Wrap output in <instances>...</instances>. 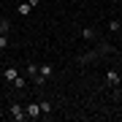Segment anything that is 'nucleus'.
<instances>
[{
	"instance_id": "7",
	"label": "nucleus",
	"mask_w": 122,
	"mask_h": 122,
	"mask_svg": "<svg viewBox=\"0 0 122 122\" xmlns=\"http://www.w3.org/2000/svg\"><path fill=\"white\" fill-rule=\"evenodd\" d=\"M81 38H84V41H95V38H98V33L92 30V27H81Z\"/></svg>"
},
{
	"instance_id": "16",
	"label": "nucleus",
	"mask_w": 122,
	"mask_h": 122,
	"mask_svg": "<svg viewBox=\"0 0 122 122\" xmlns=\"http://www.w3.org/2000/svg\"><path fill=\"white\" fill-rule=\"evenodd\" d=\"M119 92H122V90H119Z\"/></svg>"
},
{
	"instance_id": "12",
	"label": "nucleus",
	"mask_w": 122,
	"mask_h": 122,
	"mask_svg": "<svg viewBox=\"0 0 122 122\" xmlns=\"http://www.w3.org/2000/svg\"><path fill=\"white\" fill-rule=\"evenodd\" d=\"M41 111H44V117L52 114V103H49V100H41Z\"/></svg>"
},
{
	"instance_id": "4",
	"label": "nucleus",
	"mask_w": 122,
	"mask_h": 122,
	"mask_svg": "<svg viewBox=\"0 0 122 122\" xmlns=\"http://www.w3.org/2000/svg\"><path fill=\"white\" fill-rule=\"evenodd\" d=\"M119 84H122L119 73L117 71H109V73H106V87H119Z\"/></svg>"
},
{
	"instance_id": "11",
	"label": "nucleus",
	"mask_w": 122,
	"mask_h": 122,
	"mask_svg": "<svg viewBox=\"0 0 122 122\" xmlns=\"http://www.w3.org/2000/svg\"><path fill=\"white\" fill-rule=\"evenodd\" d=\"M8 27H11L8 19H0V35H8Z\"/></svg>"
},
{
	"instance_id": "2",
	"label": "nucleus",
	"mask_w": 122,
	"mask_h": 122,
	"mask_svg": "<svg viewBox=\"0 0 122 122\" xmlns=\"http://www.w3.org/2000/svg\"><path fill=\"white\" fill-rule=\"evenodd\" d=\"M8 114H11V119H16V122H22V119H27V111H25V106H22V103H11V109H8Z\"/></svg>"
},
{
	"instance_id": "10",
	"label": "nucleus",
	"mask_w": 122,
	"mask_h": 122,
	"mask_svg": "<svg viewBox=\"0 0 122 122\" xmlns=\"http://www.w3.org/2000/svg\"><path fill=\"white\" fill-rule=\"evenodd\" d=\"M25 71H27V79H35V76H38V65H35V62H30Z\"/></svg>"
},
{
	"instance_id": "1",
	"label": "nucleus",
	"mask_w": 122,
	"mask_h": 122,
	"mask_svg": "<svg viewBox=\"0 0 122 122\" xmlns=\"http://www.w3.org/2000/svg\"><path fill=\"white\" fill-rule=\"evenodd\" d=\"M103 54H111V44L109 41H100V46L98 49H92V52H87V54H79V65H84V62H92V60H98V57H103Z\"/></svg>"
},
{
	"instance_id": "15",
	"label": "nucleus",
	"mask_w": 122,
	"mask_h": 122,
	"mask_svg": "<svg viewBox=\"0 0 122 122\" xmlns=\"http://www.w3.org/2000/svg\"><path fill=\"white\" fill-rule=\"evenodd\" d=\"M27 3H30V5H33V8H35V5H38V3H41V0H27Z\"/></svg>"
},
{
	"instance_id": "8",
	"label": "nucleus",
	"mask_w": 122,
	"mask_h": 122,
	"mask_svg": "<svg viewBox=\"0 0 122 122\" xmlns=\"http://www.w3.org/2000/svg\"><path fill=\"white\" fill-rule=\"evenodd\" d=\"M3 76H5V81H8V84H11V81H14V79H16V76H19V71H16V68H14V65H11V68H5V71H3Z\"/></svg>"
},
{
	"instance_id": "14",
	"label": "nucleus",
	"mask_w": 122,
	"mask_h": 122,
	"mask_svg": "<svg viewBox=\"0 0 122 122\" xmlns=\"http://www.w3.org/2000/svg\"><path fill=\"white\" fill-rule=\"evenodd\" d=\"M8 46V35H0V49H5Z\"/></svg>"
},
{
	"instance_id": "3",
	"label": "nucleus",
	"mask_w": 122,
	"mask_h": 122,
	"mask_svg": "<svg viewBox=\"0 0 122 122\" xmlns=\"http://www.w3.org/2000/svg\"><path fill=\"white\" fill-rule=\"evenodd\" d=\"M25 111H27V119H38V117H44V111H41V103H35V100H30V103L25 106Z\"/></svg>"
},
{
	"instance_id": "5",
	"label": "nucleus",
	"mask_w": 122,
	"mask_h": 122,
	"mask_svg": "<svg viewBox=\"0 0 122 122\" xmlns=\"http://www.w3.org/2000/svg\"><path fill=\"white\" fill-rule=\"evenodd\" d=\"M11 87H14V90H25V87H27V79H25L22 73H19V76L11 81Z\"/></svg>"
},
{
	"instance_id": "6",
	"label": "nucleus",
	"mask_w": 122,
	"mask_h": 122,
	"mask_svg": "<svg viewBox=\"0 0 122 122\" xmlns=\"http://www.w3.org/2000/svg\"><path fill=\"white\" fill-rule=\"evenodd\" d=\"M30 11H33V5L27 3V0H25V3H19V5H16V14H19V16H27Z\"/></svg>"
},
{
	"instance_id": "9",
	"label": "nucleus",
	"mask_w": 122,
	"mask_h": 122,
	"mask_svg": "<svg viewBox=\"0 0 122 122\" xmlns=\"http://www.w3.org/2000/svg\"><path fill=\"white\" fill-rule=\"evenodd\" d=\"M38 71H41V76H46V79H49V76L54 73V68H52V62H44V65H38Z\"/></svg>"
},
{
	"instance_id": "13",
	"label": "nucleus",
	"mask_w": 122,
	"mask_h": 122,
	"mask_svg": "<svg viewBox=\"0 0 122 122\" xmlns=\"http://www.w3.org/2000/svg\"><path fill=\"white\" fill-rule=\"evenodd\" d=\"M119 27H122V25H119V19H109V30H111V33H117Z\"/></svg>"
}]
</instances>
